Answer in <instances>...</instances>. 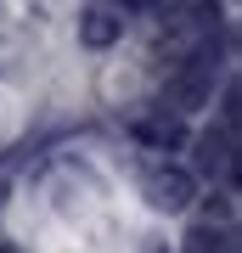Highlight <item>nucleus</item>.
<instances>
[{
  "mask_svg": "<svg viewBox=\"0 0 242 253\" xmlns=\"http://www.w3.org/2000/svg\"><path fill=\"white\" fill-rule=\"evenodd\" d=\"M197 169L237 180V124H220V129H203L197 135Z\"/></svg>",
  "mask_w": 242,
  "mask_h": 253,
  "instance_id": "1",
  "label": "nucleus"
},
{
  "mask_svg": "<svg viewBox=\"0 0 242 253\" xmlns=\"http://www.w3.org/2000/svg\"><path fill=\"white\" fill-rule=\"evenodd\" d=\"M79 40L90 51H107L113 40H124V11H118L113 0H90L79 11Z\"/></svg>",
  "mask_w": 242,
  "mask_h": 253,
  "instance_id": "2",
  "label": "nucleus"
},
{
  "mask_svg": "<svg viewBox=\"0 0 242 253\" xmlns=\"http://www.w3.org/2000/svg\"><path fill=\"white\" fill-rule=\"evenodd\" d=\"M146 203L163 208V214H180V208L192 203V174L186 169H146Z\"/></svg>",
  "mask_w": 242,
  "mask_h": 253,
  "instance_id": "3",
  "label": "nucleus"
},
{
  "mask_svg": "<svg viewBox=\"0 0 242 253\" xmlns=\"http://www.w3.org/2000/svg\"><path fill=\"white\" fill-rule=\"evenodd\" d=\"M208 90H214V73H208V62L197 56V62L169 84V107H175V113H192V107H203V101H208Z\"/></svg>",
  "mask_w": 242,
  "mask_h": 253,
  "instance_id": "4",
  "label": "nucleus"
},
{
  "mask_svg": "<svg viewBox=\"0 0 242 253\" xmlns=\"http://www.w3.org/2000/svg\"><path fill=\"white\" fill-rule=\"evenodd\" d=\"M186 253H237L231 248V231H214V225H197L186 236Z\"/></svg>",
  "mask_w": 242,
  "mask_h": 253,
  "instance_id": "5",
  "label": "nucleus"
},
{
  "mask_svg": "<svg viewBox=\"0 0 242 253\" xmlns=\"http://www.w3.org/2000/svg\"><path fill=\"white\" fill-rule=\"evenodd\" d=\"M141 135L158 141V146H180V141H186V129H180V118H146Z\"/></svg>",
  "mask_w": 242,
  "mask_h": 253,
  "instance_id": "6",
  "label": "nucleus"
},
{
  "mask_svg": "<svg viewBox=\"0 0 242 253\" xmlns=\"http://www.w3.org/2000/svg\"><path fill=\"white\" fill-rule=\"evenodd\" d=\"M124 6H152V0H124Z\"/></svg>",
  "mask_w": 242,
  "mask_h": 253,
  "instance_id": "7",
  "label": "nucleus"
}]
</instances>
